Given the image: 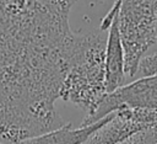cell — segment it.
<instances>
[{
  "label": "cell",
  "mask_w": 157,
  "mask_h": 144,
  "mask_svg": "<svg viewBox=\"0 0 157 144\" xmlns=\"http://www.w3.org/2000/svg\"><path fill=\"white\" fill-rule=\"evenodd\" d=\"M105 43L107 36L102 31L82 34L78 53L60 90V98L81 108L85 118L94 113L107 95Z\"/></svg>",
  "instance_id": "obj_2"
},
{
  "label": "cell",
  "mask_w": 157,
  "mask_h": 144,
  "mask_svg": "<svg viewBox=\"0 0 157 144\" xmlns=\"http://www.w3.org/2000/svg\"><path fill=\"white\" fill-rule=\"evenodd\" d=\"M104 66H105V89H107V94H109L117 90L118 87L123 86L126 78L124 49H123L119 25H118V14L115 15L112 25L108 28Z\"/></svg>",
  "instance_id": "obj_5"
},
{
  "label": "cell",
  "mask_w": 157,
  "mask_h": 144,
  "mask_svg": "<svg viewBox=\"0 0 157 144\" xmlns=\"http://www.w3.org/2000/svg\"><path fill=\"white\" fill-rule=\"evenodd\" d=\"M137 74H140L141 76H150L157 74V62H148L145 58H142L139 65Z\"/></svg>",
  "instance_id": "obj_8"
},
{
  "label": "cell",
  "mask_w": 157,
  "mask_h": 144,
  "mask_svg": "<svg viewBox=\"0 0 157 144\" xmlns=\"http://www.w3.org/2000/svg\"><path fill=\"white\" fill-rule=\"evenodd\" d=\"M77 0H0V139L16 144L65 123L55 101L82 34L69 23Z\"/></svg>",
  "instance_id": "obj_1"
},
{
  "label": "cell",
  "mask_w": 157,
  "mask_h": 144,
  "mask_svg": "<svg viewBox=\"0 0 157 144\" xmlns=\"http://www.w3.org/2000/svg\"><path fill=\"white\" fill-rule=\"evenodd\" d=\"M112 113L107 117L80 128H72L71 123H65L58 129L47 132L44 134L25 139L16 144H83L86 143L104 123L108 122Z\"/></svg>",
  "instance_id": "obj_6"
},
{
  "label": "cell",
  "mask_w": 157,
  "mask_h": 144,
  "mask_svg": "<svg viewBox=\"0 0 157 144\" xmlns=\"http://www.w3.org/2000/svg\"><path fill=\"white\" fill-rule=\"evenodd\" d=\"M118 1H119V0H114V2H113V4H115V2H118Z\"/></svg>",
  "instance_id": "obj_10"
},
{
  "label": "cell",
  "mask_w": 157,
  "mask_h": 144,
  "mask_svg": "<svg viewBox=\"0 0 157 144\" xmlns=\"http://www.w3.org/2000/svg\"><path fill=\"white\" fill-rule=\"evenodd\" d=\"M145 59H146V60H148V62H157V52H156L155 54H152V55L145 57Z\"/></svg>",
  "instance_id": "obj_9"
},
{
  "label": "cell",
  "mask_w": 157,
  "mask_h": 144,
  "mask_svg": "<svg viewBox=\"0 0 157 144\" xmlns=\"http://www.w3.org/2000/svg\"><path fill=\"white\" fill-rule=\"evenodd\" d=\"M123 107L157 110V74L140 76L132 82L124 84L113 92L107 94L94 113L83 118L80 127L92 124Z\"/></svg>",
  "instance_id": "obj_4"
},
{
  "label": "cell",
  "mask_w": 157,
  "mask_h": 144,
  "mask_svg": "<svg viewBox=\"0 0 157 144\" xmlns=\"http://www.w3.org/2000/svg\"><path fill=\"white\" fill-rule=\"evenodd\" d=\"M0 144H2V143H1V142H0Z\"/></svg>",
  "instance_id": "obj_11"
},
{
  "label": "cell",
  "mask_w": 157,
  "mask_h": 144,
  "mask_svg": "<svg viewBox=\"0 0 157 144\" xmlns=\"http://www.w3.org/2000/svg\"><path fill=\"white\" fill-rule=\"evenodd\" d=\"M118 14V25L124 49L125 74L135 76L147 49L157 42V0H119L105 18Z\"/></svg>",
  "instance_id": "obj_3"
},
{
  "label": "cell",
  "mask_w": 157,
  "mask_h": 144,
  "mask_svg": "<svg viewBox=\"0 0 157 144\" xmlns=\"http://www.w3.org/2000/svg\"><path fill=\"white\" fill-rule=\"evenodd\" d=\"M120 144H157V128L141 130Z\"/></svg>",
  "instance_id": "obj_7"
}]
</instances>
